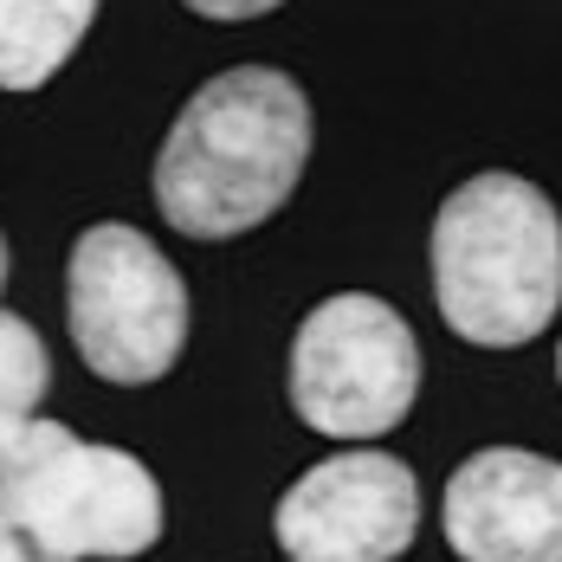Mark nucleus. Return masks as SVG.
<instances>
[{
  "label": "nucleus",
  "mask_w": 562,
  "mask_h": 562,
  "mask_svg": "<svg viewBox=\"0 0 562 562\" xmlns=\"http://www.w3.org/2000/svg\"><path fill=\"white\" fill-rule=\"evenodd\" d=\"M0 498L53 562L143 557L162 537V485L123 447H91L58 420L0 434Z\"/></svg>",
  "instance_id": "nucleus-3"
},
{
  "label": "nucleus",
  "mask_w": 562,
  "mask_h": 562,
  "mask_svg": "<svg viewBox=\"0 0 562 562\" xmlns=\"http://www.w3.org/2000/svg\"><path fill=\"white\" fill-rule=\"evenodd\" d=\"M0 7H7V0H0Z\"/></svg>",
  "instance_id": "nucleus-14"
},
{
  "label": "nucleus",
  "mask_w": 562,
  "mask_h": 562,
  "mask_svg": "<svg viewBox=\"0 0 562 562\" xmlns=\"http://www.w3.org/2000/svg\"><path fill=\"white\" fill-rule=\"evenodd\" d=\"M272 530L291 562H394L420 530V485L389 452H337L279 498Z\"/></svg>",
  "instance_id": "nucleus-6"
},
{
  "label": "nucleus",
  "mask_w": 562,
  "mask_h": 562,
  "mask_svg": "<svg viewBox=\"0 0 562 562\" xmlns=\"http://www.w3.org/2000/svg\"><path fill=\"white\" fill-rule=\"evenodd\" d=\"M65 317L71 342L116 389L162 382L188 342V284L149 246V233L104 221L78 233L65 266Z\"/></svg>",
  "instance_id": "nucleus-4"
},
{
  "label": "nucleus",
  "mask_w": 562,
  "mask_h": 562,
  "mask_svg": "<svg viewBox=\"0 0 562 562\" xmlns=\"http://www.w3.org/2000/svg\"><path fill=\"white\" fill-rule=\"evenodd\" d=\"M447 543L459 562H562V465L485 447L447 479Z\"/></svg>",
  "instance_id": "nucleus-7"
},
{
  "label": "nucleus",
  "mask_w": 562,
  "mask_h": 562,
  "mask_svg": "<svg viewBox=\"0 0 562 562\" xmlns=\"http://www.w3.org/2000/svg\"><path fill=\"white\" fill-rule=\"evenodd\" d=\"M311 162V104L272 65L207 78L156 156V207L188 239H233L272 221Z\"/></svg>",
  "instance_id": "nucleus-1"
},
{
  "label": "nucleus",
  "mask_w": 562,
  "mask_h": 562,
  "mask_svg": "<svg viewBox=\"0 0 562 562\" xmlns=\"http://www.w3.org/2000/svg\"><path fill=\"white\" fill-rule=\"evenodd\" d=\"M98 0H7L0 7V91H40L85 46Z\"/></svg>",
  "instance_id": "nucleus-8"
},
{
  "label": "nucleus",
  "mask_w": 562,
  "mask_h": 562,
  "mask_svg": "<svg viewBox=\"0 0 562 562\" xmlns=\"http://www.w3.org/2000/svg\"><path fill=\"white\" fill-rule=\"evenodd\" d=\"M0 562H53L46 550H40V537L7 510V498H0Z\"/></svg>",
  "instance_id": "nucleus-10"
},
{
  "label": "nucleus",
  "mask_w": 562,
  "mask_h": 562,
  "mask_svg": "<svg viewBox=\"0 0 562 562\" xmlns=\"http://www.w3.org/2000/svg\"><path fill=\"white\" fill-rule=\"evenodd\" d=\"M53 389V356L40 330L13 311H0V434L40 420V401Z\"/></svg>",
  "instance_id": "nucleus-9"
},
{
  "label": "nucleus",
  "mask_w": 562,
  "mask_h": 562,
  "mask_svg": "<svg viewBox=\"0 0 562 562\" xmlns=\"http://www.w3.org/2000/svg\"><path fill=\"white\" fill-rule=\"evenodd\" d=\"M0 291H7V239H0Z\"/></svg>",
  "instance_id": "nucleus-12"
},
{
  "label": "nucleus",
  "mask_w": 562,
  "mask_h": 562,
  "mask_svg": "<svg viewBox=\"0 0 562 562\" xmlns=\"http://www.w3.org/2000/svg\"><path fill=\"white\" fill-rule=\"evenodd\" d=\"M420 394V342L369 291L324 297L291 342V407L330 440H375L407 420Z\"/></svg>",
  "instance_id": "nucleus-5"
},
{
  "label": "nucleus",
  "mask_w": 562,
  "mask_h": 562,
  "mask_svg": "<svg viewBox=\"0 0 562 562\" xmlns=\"http://www.w3.org/2000/svg\"><path fill=\"white\" fill-rule=\"evenodd\" d=\"M440 317L479 349H517L562 311V214L524 175H472L434 214Z\"/></svg>",
  "instance_id": "nucleus-2"
},
{
  "label": "nucleus",
  "mask_w": 562,
  "mask_h": 562,
  "mask_svg": "<svg viewBox=\"0 0 562 562\" xmlns=\"http://www.w3.org/2000/svg\"><path fill=\"white\" fill-rule=\"evenodd\" d=\"M557 375H562V349H557Z\"/></svg>",
  "instance_id": "nucleus-13"
},
{
  "label": "nucleus",
  "mask_w": 562,
  "mask_h": 562,
  "mask_svg": "<svg viewBox=\"0 0 562 562\" xmlns=\"http://www.w3.org/2000/svg\"><path fill=\"white\" fill-rule=\"evenodd\" d=\"M181 7H194L201 20H259V13H272L284 0H181Z\"/></svg>",
  "instance_id": "nucleus-11"
}]
</instances>
